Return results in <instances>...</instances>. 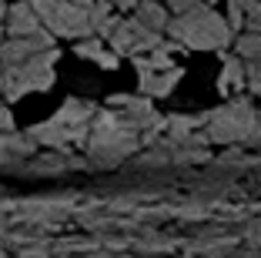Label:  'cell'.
<instances>
[{
	"label": "cell",
	"mask_w": 261,
	"mask_h": 258,
	"mask_svg": "<svg viewBox=\"0 0 261 258\" xmlns=\"http://www.w3.org/2000/svg\"><path fill=\"white\" fill-rule=\"evenodd\" d=\"M87 4L91 0H31L40 27L50 37H67V40L94 37L91 20H87Z\"/></svg>",
	"instance_id": "8992f818"
},
{
	"label": "cell",
	"mask_w": 261,
	"mask_h": 258,
	"mask_svg": "<svg viewBox=\"0 0 261 258\" xmlns=\"http://www.w3.org/2000/svg\"><path fill=\"white\" fill-rule=\"evenodd\" d=\"M4 14H7V0H0V20H4Z\"/></svg>",
	"instance_id": "cb8c5ba5"
},
{
	"label": "cell",
	"mask_w": 261,
	"mask_h": 258,
	"mask_svg": "<svg viewBox=\"0 0 261 258\" xmlns=\"http://www.w3.org/2000/svg\"><path fill=\"white\" fill-rule=\"evenodd\" d=\"M74 51H77V57L94 61L97 67H104V71H114V67H117V54L111 51V47L104 44L100 37H84V40H77Z\"/></svg>",
	"instance_id": "5bb4252c"
},
{
	"label": "cell",
	"mask_w": 261,
	"mask_h": 258,
	"mask_svg": "<svg viewBox=\"0 0 261 258\" xmlns=\"http://www.w3.org/2000/svg\"><path fill=\"white\" fill-rule=\"evenodd\" d=\"M50 47H54V37H50V34L7 37V40H0V64L10 67V64H20V61H27V57H34V54H40V51H50Z\"/></svg>",
	"instance_id": "ba28073f"
},
{
	"label": "cell",
	"mask_w": 261,
	"mask_h": 258,
	"mask_svg": "<svg viewBox=\"0 0 261 258\" xmlns=\"http://www.w3.org/2000/svg\"><path fill=\"white\" fill-rule=\"evenodd\" d=\"M141 77V91L144 98H168L174 91V84L181 81V67H171V71H151V67H138Z\"/></svg>",
	"instance_id": "7c38bea8"
},
{
	"label": "cell",
	"mask_w": 261,
	"mask_h": 258,
	"mask_svg": "<svg viewBox=\"0 0 261 258\" xmlns=\"http://www.w3.org/2000/svg\"><path fill=\"white\" fill-rule=\"evenodd\" d=\"M234 57L261 61V34H234Z\"/></svg>",
	"instance_id": "e0dca14e"
},
{
	"label": "cell",
	"mask_w": 261,
	"mask_h": 258,
	"mask_svg": "<svg viewBox=\"0 0 261 258\" xmlns=\"http://www.w3.org/2000/svg\"><path fill=\"white\" fill-rule=\"evenodd\" d=\"M104 44H108L117 57H144V54H151L154 47L164 44V34L147 31L144 24H138L134 17H121Z\"/></svg>",
	"instance_id": "52a82bcc"
},
{
	"label": "cell",
	"mask_w": 261,
	"mask_h": 258,
	"mask_svg": "<svg viewBox=\"0 0 261 258\" xmlns=\"http://www.w3.org/2000/svg\"><path fill=\"white\" fill-rule=\"evenodd\" d=\"M94 114L97 107L91 101H81V98H70L64 101V107L54 114V118H47L44 124H34L27 131L34 145H44V148H54V151H64L70 145H81L87 141V131L94 124Z\"/></svg>",
	"instance_id": "3957f363"
},
{
	"label": "cell",
	"mask_w": 261,
	"mask_h": 258,
	"mask_svg": "<svg viewBox=\"0 0 261 258\" xmlns=\"http://www.w3.org/2000/svg\"><path fill=\"white\" fill-rule=\"evenodd\" d=\"M245 91L261 98V61H245Z\"/></svg>",
	"instance_id": "d6986e66"
},
{
	"label": "cell",
	"mask_w": 261,
	"mask_h": 258,
	"mask_svg": "<svg viewBox=\"0 0 261 258\" xmlns=\"http://www.w3.org/2000/svg\"><path fill=\"white\" fill-rule=\"evenodd\" d=\"M0 24H4V34H7V37H37V34H47L44 27H40L37 14H34L31 0H23V4H10Z\"/></svg>",
	"instance_id": "30bf717a"
},
{
	"label": "cell",
	"mask_w": 261,
	"mask_h": 258,
	"mask_svg": "<svg viewBox=\"0 0 261 258\" xmlns=\"http://www.w3.org/2000/svg\"><path fill=\"white\" fill-rule=\"evenodd\" d=\"M87 158L100 168H111L117 161L130 158L141 145V128L134 121H127L121 111H97L94 124L87 131Z\"/></svg>",
	"instance_id": "6da1fadb"
},
{
	"label": "cell",
	"mask_w": 261,
	"mask_h": 258,
	"mask_svg": "<svg viewBox=\"0 0 261 258\" xmlns=\"http://www.w3.org/2000/svg\"><path fill=\"white\" fill-rule=\"evenodd\" d=\"M204 121L207 114H174V118H168L164 121V128H168V141H174V145H204Z\"/></svg>",
	"instance_id": "9c48e42d"
},
{
	"label": "cell",
	"mask_w": 261,
	"mask_h": 258,
	"mask_svg": "<svg viewBox=\"0 0 261 258\" xmlns=\"http://www.w3.org/2000/svg\"><path fill=\"white\" fill-rule=\"evenodd\" d=\"M164 7H168L171 17H181V14H191V10H198L201 0H164Z\"/></svg>",
	"instance_id": "ffe728a7"
},
{
	"label": "cell",
	"mask_w": 261,
	"mask_h": 258,
	"mask_svg": "<svg viewBox=\"0 0 261 258\" xmlns=\"http://www.w3.org/2000/svg\"><path fill=\"white\" fill-rule=\"evenodd\" d=\"M111 7H114V14H134V7H138V0H108Z\"/></svg>",
	"instance_id": "7402d4cb"
},
{
	"label": "cell",
	"mask_w": 261,
	"mask_h": 258,
	"mask_svg": "<svg viewBox=\"0 0 261 258\" xmlns=\"http://www.w3.org/2000/svg\"><path fill=\"white\" fill-rule=\"evenodd\" d=\"M218 87H221V94H234V98H241V91H245V61H241V57H224Z\"/></svg>",
	"instance_id": "2e32d148"
},
{
	"label": "cell",
	"mask_w": 261,
	"mask_h": 258,
	"mask_svg": "<svg viewBox=\"0 0 261 258\" xmlns=\"http://www.w3.org/2000/svg\"><path fill=\"white\" fill-rule=\"evenodd\" d=\"M34 148H37V145H34L27 134L0 131V165H17V161H27Z\"/></svg>",
	"instance_id": "4fadbf2b"
},
{
	"label": "cell",
	"mask_w": 261,
	"mask_h": 258,
	"mask_svg": "<svg viewBox=\"0 0 261 258\" xmlns=\"http://www.w3.org/2000/svg\"><path fill=\"white\" fill-rule=\"evenodd\" d=\"M0 40H4V24H0Z\"/></svg>",
	"instance_id": "484cf974"
},
{
	"label": "cell",
	"mask_w": 261,
	"mask_h": 258,
	"mask_svg": "<svg viewBox=\"0 0 261 258\" xmlns=\"http://www.w3.org/2000/svg\"><path fill=\"white\" fill-rule=\"evenodd\" d=\"M254 141L261 145V111H258V121H254Z\"/></svg>",
	"instance_id": "603a6c76"
},
{
	"label": "cell",
	"mask_w": 261,
	"mask_h": 258,
	"mask_svg": "<svg viewBox=\"0 0 261 258\" xmlns=\"http://www.w3.org/2000/svg\"><path fill=\"white\" fill-rule=\"evenodd\" d=\"M130 17L138 24H144L147 31H154V34H164V27H168V20H171L168 7H164L161 0H138V7H134Z\"/></svg>",
	"instance_id": "9a60e30c"
},
{
	"label": "cell",
	"mask_w": 261,
	"mask_h": 258,
	"mask_svg": "<svg viewBox=\"0 0 261 258\" xmlns=\"http://www.w3.org/2000/svg\"><path fill=\"white\" fill-rule=\"evenodd\" d=\"M201 4H207V7H211V4H215V0H201Z\"/></svg>",
	"instance_id": "d4e9b609"
},
{
	"label": "cell",
	"mask_w": 261,
	"mask_h": 258,
	"mask_svg": "<svg viewBox=\"0 0 261 258\" xmlns=\"http://www.w3.org/2000/svg\"><path fill=\"white\" fill-rule=\"evenodd\" d=\"M164 34H168L174 44L188 47V51H228V47L234 44V31L228 27L224 14L211 10L207 4H201L191 14L171 17Z\"/></svg>",
	"instance_id": "7a4b0ae2"
},
{
	"label": "cell",
	"mask_w": 261,
	"mask_h": 258,
	"mask_svg": "<svg viewBox=\"0 0 261 258\" xmlns=\"http://www.w3.org/2000/svg\"><path fill=\"white\" fill-rule=\"evenodd\" d=\"M0 131H14V114H10L7 101H0Z\"/></svg>",
	"instance_id": "44dd1931"
},
{
	"label": "cell",
	"mask_w": 261,
	"mask_h": 258,
	"mask_svg": "<svg viewBox=\"0 0 261 258\" xmlns=\"http://www.w3.org/2000/svg\"><path fill=\"white\" fill-rule=\"evenodd\" d=\"M224 20L234 34H261V0H228Z\"/></svg>",
	"instance_id": "8fae6325"
},
{
	"label": "cell",
	"mask_w": 261,
	"mask_h": 258,
	"mask_svg": "<svg viewBox=\"0 0 261 258\" xmlns=\"http://www.w3.org/2000/svg\"><path fill=\"white\" fill-rule=\"evenodd\" d=\"M54 64H57V47L40 51L20 64H10V67L0 64V94L7 101H20L23 94L50 91L54 87Z\"/></svg>",
	"instance_id": "277c9868"
},
{
	"label": "cell",
	"mask_w": 261,
	"mask_h": 258,
	"mask_svg": "<svg viewBox=\"0 0 261 258\" xmlns=\"http://www.w3.org/2000/svg\"><path fill=\"white\" fill-rule=\"evenodd\" d=\"M254 121L258 111L248 98H231L228 104L215 107L204 121V137L218 145H245L254 141Z\"/></svg>",
	"instance_id": "5b68a950"
},
{
	"label": "cell",
	"mask_w": 261,
	"mask_h": 258,
	"mask_svg": "<svg viewBox=\"0 0 261 258\" xmlns=\"http://www.w3.org/2000/svg\"><path fill=\"white\" fill-rule=\"evenodd\" d=\"M77 165H84V161H77V158H70V154L57 151V154H50V158H37L31 165V171H44V175H50V171H64V168H77Z\"/></svg>",
	"instance_id": "ac0fdd59"
}]
</instances>
